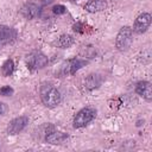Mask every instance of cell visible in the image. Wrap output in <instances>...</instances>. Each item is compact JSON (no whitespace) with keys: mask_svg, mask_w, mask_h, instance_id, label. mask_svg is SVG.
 Wrapping results in <instances>:
<instances>
[{"mask_svg":"<svg viewBox=\"0 0 152 152\" xmlns=\"http://www.w3.org/2000/svg\"><path fill=\"white\" fill-rule=\"evenodd\" d=\"M39 93H40L42 102L49 108H53V107L58 106L62 101V95H61L59 90H57L50 83H43L40 86Z\"/></svg>","mask_w":152,"mask_h":152,"instance_id":"1","label":"cell"},{"mask_svg":"<svg viewBox=\"0 0 152 152\" xmlns=\"http://www.w3.org/2000/svg\"><path fill=\"white\" fill-rule=\"evenodd\" d=\"M133 40V31L129 26H122L116 36L115 46L120 51H126L129 49Z\"/></svg>","mask_w":152,"mask_h":152,"instance_id":"2","label":"cell"},{"mask_svg":"<svg viewBox=\"0 0 152 152\" xmlns=\"http://www.w3.org/2000/svg\"><path fill=\"white\" fill-rule=\"evenodd\" d=\"M49 63L48 57L40 51H32L26 56V66L31 71L43 69Z\"/></svg>","mask_w":152,"mask_h":152,"instance_id":"3","label":"cell"},{"mask_svg":"<svg viewBox=\"0 0 152 152\" xmlns=\"http://www.w3.org/2000/svg\"><path fill=\"white\" fill-rule=\"evenodd\" d=\"M96 116V109L93 107H86L81 109L74 118V127L81 128L91 122Z\"/></svg>","mask_w":152,"mask_h":152,"instance_id":"4","label":"cell"},{"mask_svg":"<svg viewBox=\"0 0 152 152\" xmlns=\"http://www.w3.org/2000/svg\"><path fill=\"white\" fill-rule=\"evenodd\" d=\"M88 64L87 59H81V58H71L66 63L62 65L61 74L62 75H75L80 69L86 66Z\"/></svg>","mask_w":152,"mask_h":152,"instance_id":"5","label":"cell"},{"mask_svg":"<svg viewBox=\"0 0 152 152\" xmlns=\"http://www.w3.org/2000/svg\"><path fill=\"white\" fill-rule=\"evenodd\" d=\"M28 124V118L26 115H21L18 118H14L13 120H11L8 122L7 126V133L11 135H15L19 134Z\"/></svg>","mask_w":152,"mask_h":152,"instance_id":"6","label":"cell"},{"mask_svg":"<svg viewBox=\"0 0 152 152\" xmlns=\"http://www.w3.org/2000/svg\"><path fill=\"white\" fill-rule=\"evenodd\" d=\"M152 21V15L150 13H141L140 15L137 17L134 25H133V31L138 34H141L146 32V30L150 27Z\"/></svg>","mask_w":152,"mask_h":152,"instance_id":"7","label":"cell"},{"mask_svg":"<svg viewBox=\"0 0 152 152\" xmlns=\"http://www.w3.org/2000/svg\"><path fill=\"white\" fill-rule=\"evenodd\" d=\"M103 82V76L101 74H90L83 80V89L86 91H91L99 88Z\"/></svg>","mask_w":152,"mask_h":152,"instance_id":"8","label":"cell"},{"mask_svg":"<svg viewBox=\"0 0 152 152\" xmlns=\"http://www.w3.org/2000/svg\"><path fill=\"white\" fill-rule=\"evenodd\" d=\"M17 38V31L13 27H8L5 25L0 26V48L14 42Z\"/></svg>","mask_w":152,"mask_h":152,"instance_id":"9","label":"cell"},{"mask_svg":"<svg viewBox=\"0 0 152 152\" xmlns=\"http://www.w3.org/2000/svg\"><path fill=\"white\" fill-rule=\"evenodd\" d=\"M40 12H42V7L34 2H27L20 10L21 15L26 19H34L40 15Z\"/></svg>","mask_w":152,"mask_h":152,"instance_id":"10","label":"cell"},{"mask_svg":"<svg viewBox=\"0 0 152 152\" xmlns=\"http://www.w3.org/2000/svg\"><path fill=\"white\" fill-rule=\"evenodd\" d=\"M135 93L146 101H152V86L148 81H140L135 86Z\"/></svg>","mask_w":152,"mask_h":152,"instance_id":"11","label":"cell"},{"mask_svg":"<svg viewBox=\"0 0 152 152\" xmlns=\"http://www.w3.org/2000/svg\"><path fill=\"white\" fill-rule=\"evenodd\" d=\"M68 138H69V135H68L66 133L58 132V131H53V132H50V133L46 134L45 140H46V142H49V144L57 145V144H62V142H64Z\"/></svg>","mask_w":152,"mask_h":152,"instance_id":"12","label":"cell"},{"mask_svg":"<svg viewBox=\"0 0 152 152\" xmlns=\"http://www.w3.org/2000/svg\"><path fill=\"white\" fill-rule=\"evenodd\" d=\"M107 7V2L106 0H89L84 10L89 13H95V12H101Z\"/></svg>","mask_w":152,"mask_h":152,"instance_id":"13","label":"cell"},{"mask_svg":"<svg viewBox=\"0 0 152 152\" xmlns=\"http://www.w3.org/2000/svg\"><path fill=\"white\" fill-rule=\"evenodd\" d=\"M75 43V38L70 34H62L57 40H56V45L61 49H68L70 48L72 44Z\"/></svg>","mask_w":152,"mask_h":152,"instance_id":"14","label":"cell"},{"mask_svg":"<svg viewBox=\"0 0 152 152\" xmlns=\"http://www.w3.org/2000/svg\"><path fill=\"white\" fill-rule=\"evenodd\" d=\"M13 71H14V63L11 58H8L4 62L2 66H1V72H2L4 76L7 77V76H11L13 74Z\"/></svg>","mask_w":152,"mask_h":152,"instance_id":"15","label":"cell"},{"mask_svg":"<svg viewBox=\"0 0 152 152\" xmlns=\"http://www.w3.org/2000/svg\"><path fill=\"white\" fill-rule=\"evenodd\" d=\"M13 93H14V90L10 86H4L0 88V95H2V96H11Z\"/></svg>","mask_w":152,"mask_h":152,"instance_id":"16","label":"cell"},{"mask_svg":"<svg viewBox=\"0 0 152 152\" xmlns=\"http://www.w3.org/2000/svg\"><path fill=\"white\" fill-rule=\"evenodd\" d=\"M52 12L55 14H64L66 12V7L64 5H56V6H53Z\"/></svg>","mask_w":152,"mask_h":152,"instance_id":"17","label":"cell"},{"mask_svg":"<svg viewBox=\"0 0 152 152\" xmlns=\"http://www.w3.org/2000/svg\"><path fill=\"white\" fill-rule=\"evenodd\" d=\"M82 24L81 23H77V24H75L74 26H72V28H74V31H76V32H83V30H82Z\"/></svg>","mask_w":152,"mask_h":152,"instance_id":"18","label":"cell"},{"mask_svg":"<svg viewBox=\"0 0 152 152\" xmlns=\"http://www.w3.org/2000/svg\"><path fill=\"white\" fill-rule=\"evenodd\" d=\"M6 109H7L6 104H5V103H2V102H0V115H2V114L6 112Z\"/></svg>","mask_w":152,"mask_h":152,"instance_id":"19","label":"cell"},{"mask_svg":"<svg viewBox=\"0 0 152 152\" xmlns=\"http://www.w3.org/2000/svg\"><path fill=\"white\" fill-rule=\"evenodd\" d=\"M74 1H77V0H74Z\"/></svg>","mask_w":152,"mask_h":152,"instance_id":"20","label":"cell"}]
</instances>
